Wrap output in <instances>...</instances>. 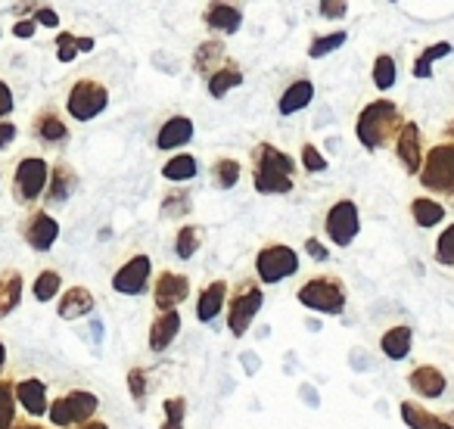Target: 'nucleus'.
I'll use <instances>...</instances> for the list:
<instances>
[{
	"mask_svg": "<svg viewBox=\"0 0 454 429\" xmlns=\"http://www.w3.org/2000/svg\"><path fill=\"white\" fill-rule=\"evenodd\" d=\"M35 28H38V22H35V20H22V22H16V26H13V35H16V38H32Z\"/></svg>",
	"mask_w": 454,
	"mask_h": 429,
	"instance_id": "3c124183",
	"label": "nucleus"
},
{
	"mask_svg": "<svg viewBox=\"0 0 454 429\" xmlns=\"http://www.w3.org/2000/svg\"><path fill=\"white\" fill-rule=\"evenodd\" d=\"M302 168L311 171V175H317V171L327 168V159H324L321 152H317L315 144H305L302 146Z\"/></svg>",
	"mask_w": 454,
	"mask_h": 429,
	"instance_id": "37998d69",
	"label": "nucleus"
},
{
	"mask_svg": "<svg viewBox=\"0 0 454 429\" xmlns=\"http://www.w3.org/2000/svg\"><path fill=\"white\" fill-rule=\"evenodd\" d=\"M190 140H193V121L187 115H171L156 134L159 150H177V146L190 144Z\"/></svg>",
	"mask_w": 454,
	"mask_h": 429,
	"instance_id": "a211bd4d",
	"label": "nucleus"
},
{
	"mask_svg": "<svg viewBox=\"0 0 454 429\" xmlns=\"http://www.w3.org/2000/svg\"><path fill=\"white\" fill-rule=\"evenodd\" d=\"M315 100V84L309 82V78H299V82H293L290 88L280 94V115H296L299 109H305L309 103Z\"/></svg>",
	"mask_w": 454,
	"mask_h": 429,
	"instance_id": "393cba45",
	"label": "nucleus"
},
{
	"mask_svg": "<svg viewBox=\"0 0 454 429\" xmlns=\"http://www.w3.org/2000/svg\"><path fill=\"white\" fill-rule=\"evenodd\" d=\"M196 175H200V162H196V156H187V152L171 156L168 162L162 165L165 181H193Z\"/></svg>",
	"mask_w": 454,
	"mask_h": 429,
	"instance_id": "7c9ffc66",
	"label": "nucleus"
},
{
	"mask_svg": "<svg viewBox=\"0 0 454 429\" xmlns=\"http://www.w3.org/2000/svg\"><path fill=\"white\" fill-rule=\"evenodd\" d=\"M395 78H398L395 59H392L389 53H380V57L373 59V84H377V90H389L392 84H395Z\"/></svg>",
	"mask_w": 454,
	"mask_h": 429,
	"instance_id": "f704fd0d",
	"label": "nucleus"
},
{
	"mask_svg": "<svg viewBox=\"0 0 454 429\" xmlns=\"http://www.w3.org/2000/svg\"><path fill=\"white\" fill-rule=\"evenodd\" d=\"M317 13L327 16V20H340V16L348 13V4L346 0H324L321 7H317Z\"/></svg>",
	"mask_w": 454,
	"mask_h": 429,
	"instance_id": "a18cd8bd",
	"label": "nucleus"
},
{
	"mask_svg": "<svg viewBox=\"0 0 454 429\" xmlns=\"http://www.w3.org/2000/svg\"><path fill=\"white\" fill-rule=\"evenodd\" d=\"M398 410H402V420L408 423L411 429H454V417H451L454 410L448 417H439L417 402H402Z\"/></svg>",
	"mask_w": 454,
	"mask_h": 429,
	"instance_id": "dca6fc26",
	"label": "nucleus"
},
{
	"mask_svg": "<svg viewBox=\"0 0 454 429\" xmlns=\"http://www.w3.org/2000/svg\"><path fill=\"white\" fill-rule=\"evenodd\" d=\"M411 346H414V333H411V327H404V324H398V327H389L383 333V339H380V348H383V355H386V358H392V361L408 358Z\"/></svg>",
	"mask_w": 454,
	"mask_h": 429,
	"instance_id": "a878e982",
	"label": "nucleus"
},
{
	"mask_svg": "<svg viewBox=\"0 0 454 429\" xmlns=\"http://www.w3.org/2000/svg\"><path fill=\"white\" fill-rule=\"evenodd\" d=\"M411 214H414L417 228H435V224L445 222V206L429 199V196H417V199L411 202Z\"/></svg>",
	"mask_w": 454,
	"mask_h": 429,
	"instance_id": "c85d7f7f",
	"label": "nucleus"
},
{
	"mask_svg": "<svg viewBox=\"0 0 454 429\" xmlns=\"http://www.w3.org/2000/svg\"><path fill=\"white\" fill-rule=\"evenodd\" d=\"M206 26L221 35H234L243 26V13L231 4H208L206 7Z\"/></svg>",
	"mask_w": 454,
	"mask_h": 429,
	"instance_id": "5701e85b",
	"label": "nucleus"
},
{
	"mask_svg": "<svg viewBox=\"0 0 454 429\" xmlns=\"http://www.w3.org/2000/svg\"><path fill=\"white\" fill-rule=\"evenodd\" d=\"M75 429H109L106 423H100V420H90V423H84V426H75Z\"/></svg>",
	"mask_w": 454,
	"mask_h": 429,
	"instance_id": "603ef678",
	"label": "nucleus"
},
{
	"mask_svg": "<svg viewBox=\"0 0 454 429\" xmlns=\"http://www.w3.org/2000/svg\"><path fill=\"white\" fill-rule=\"evenodd\" d=\"M190 212V196L187 190H171V196H165L162 214H187Z\"/></svg>",
	"mask_w": 454,
	"mask_h": 429,
	"instance_id": "a19ab883",
	"label": "nucleus"
},
{
	"mask_svg": "<svg viewBox=\"0 0 454 429\" xmlns=\"http://www.w3.org/2000/svg\"><path fill=\"white\" fill-rule=\"evenodd\" d=\"M94 311V292L88 286H72L59 299V317L63 321H78V317H88Z\"/></svg>",
	"mask_w": 454,
	"mask_h": 429,
	"instance_id": "aec40b11",
	"label": "nucleus"
},
{
	"mask_svg": "<svg viewBox=\"0 0 454 429\" xmlns=\"http://www.w3.org/2000/svg\"><path fill=\"white\" fill-rule=\"evenodd\" d=\"M16 426V386L0 379V429Z\"/></svg>",
	"mask_w": 454,
	"mask_h": 429,
	"instance_id": "473e14b6",
	"label": "nucleus"
},
{
	"mask_svg": "<svg viewBox=\"0 0 454 429\" xmlns=\"http://www.w3.org/2000/svg\"><path fill=\"white\" fill-rule=\"evenodd\" d=\"M150 274H153L150 255H134V259H128L125 265L113 274V290L119 292V296H140V292L146 290Z\"/></svg>",
	"mask_w": 454,
	"mask_h": 429,
	"instance_id": "9b49d317",
	"label": "nucleus"
},
{
	"mask_svg": "<svg viewBox=\"0 0 454 429\" xmlns=\"http://www.w3.org/2000/svg\"><path fill=\"white\" fill-rule=\"evenodd\" d=\"M324 230L327 237L336 243V246H348V243L358 237L361 230V214H358V206L352 199H340L330 206L327 218H324Z\"/></svg>",
	"mask_w": 454,
	"mask_h": 429,
	"instance_id": "9d476101",
	"label": "nucleus"
},
{
	"mask_svg": "<svg viewBox=\"0 0 454 429\" xmlns=\"http://www.w3.org/2000/svg\"><path fill=\"white\" fill-rule=\"evenodd\" d=\"M128 389H131V398L137 404L146 398V370H144V367H134V370H128Z\"/></svg>",
	"mask_w": 454,
	"mask_h": 429,
	"instance_id": "79ce46f5",
	"label": "nucleus"
},
{
	"mask_svg": "<svg viewBox=\"0 0 454 429\" xmlns=\"http://www.w3.org/2000/svg\"><path fill=\"white\" fill-rule=\"evenodd\" d=\"M417 177L427 190L454 196V140L435 144L423 159V168Z\"/></svg>",
	"mask_w": 454,
	"mask_h": 429,
	"instance_id": "39448f33",
	"label": "nucleus"
},
{
	"mask_svg": "<svg viewBox=\"0 0 454 429\" xmlns=\"http://www.w3.org/2000/svg\"><path fill=\"white\" fill-rule=\"evenodd\" d=\"M184 414H187V398L175 395L165 402V420L168 423H184Z\"/></svg>",
	"mask_w": 454,
	"mask_h": 429,
	"instance_id": "c03bdc74",
	"label": "nucleus"
},
{
	"mask_svg": "<svg viewBox=\"0 0 454 429\" xmlns=\"http://www.w3.org/2000/svg\"><path fill=\"white\" fill-rule=\"evenodd\" d=\"M59 286H63V277H59L57 271H41L38 280H35V286H32V292H35L38 302H51V299H57Z\"/></svg>",
	"mask_w": 454,
	"mask_h": 429,
	"instance_id": "c9c22d12",
	"label": "nucleus"
},
{
	"mask_svg": "<svg viewBox=\"0 0 454 429\" xmlns=\"http://www.w3.org/2000/svg\"><path fill=\"white\" fill-rule=\"evenodd\" d=\"M395 156H398V162L404 165L408 175H420L427 152H423V137H420L417 121H404L402 134H398V140H395Z\"/></svg>",
	"mask_w": 454,
	"mask_h": 429,
	"instance_id": "ddd939ff",
	"label": "nucleus"
},
{
	"mask_svg": "<svg viewBox=\"0 0 454 429\" xmlns=\"http://www.w3.org/2000/svg\"><path fill=\"white\" fill-rule=\"evenodd\" d=\"M240 175H243V165L237 162V159H218V162L212 165V177H215V183H218L221 190L237 187Z\"/></svg>",
	"mask_w": 454,
	"mask_h": 429,
	"instance_id": "2f4dec72",
	"label": "nucleus"
},
{
	"mask_svg": "<svg viewBox=\"0 0 454 429\" xmlns=\"http://www.w3.org/2000/svg\"><path fill=\"white\" fill-rule=\"evenodd\" d=\"M4 361H7V348H4V342H0V370H4Z\"/></svg>",
	"mask_w": 454,
	"mask_h": 429,
	"instance_id": "6e6d98bb",
	"label": "nucleus"
},
{
	"mask_svg": "<svg viewBox=\"0 0 454 429\" xmlns=\"http://www.w3.org/2000/svg\"><path fill=\"white\" fill-rule=\"evenodd\" d=\"M435 261L445 268H454V224H448L435 240Z\"/></svg>",
	"mask_w": 454,
	"mask_h": 429,
	"instance_id": "58836bf2",
	"label": "nucleus"
},
{
	"mask_svg": "<svg viewBox=\"0 0 454 429\" xmlns=\"http://www.w3.org/2000/svg\"><path fill=\"white\" fill-rule=\"evenodd\" d=\"M227 280H212V284H206V290L200 292V299H196V317H200L202 324H212L215 317L221 315V308H224L227 302Z\"/></svg>",
	"mask_w": 454,
	"mask_h": 429,
	"instance_id": "f3484780",
	"label": "nucleus"
},
{
	"mask_svg": "<svg viewBox=\"0 0 454 429\" xmlns=\"http://www.w3.org/2000/svg\"><path fill=\"white\" fill-rule=\"evenodd\" d=\"M408 386L423 398H442V395H445V389H448V379H445V373H442L439 367L420 364V367H414V370L408 373Z\"/></svg>",
	"mask_w": 454,
	"mask_h": 429,
	"instance_id": "2eb2a0df",
	"label": "nucleus"
},
{
	"mask_svg": "<svg viewBox=\"0 0 454 429\" xmlns=\"http://www.w3.org/2000/svg\"><path fill=\"white\" fill-rule=\"evenodd\" d=\"M78 177L75 171L69 168L66 162H57L51 165V181H47V206H63L66 199L72 196V190H75Z\"/></svg>",
	"mask_w": 454,
	"mask_h": 429,
	"instance_id": "6ab92c4d",
	"label": "nucleus"
},
{
	"mask_svg": "<svg viewBox=\"0 0 454 429\" xmlns=\"http://www.w3.org/2000/svg\"><path fill=\"white\" fill-rule=\"evenodd\" d=\"M32 131L41 144H63V140L69 137V128H66V121L59 119L53 109H41V113L35 115Z\"/></svg>",
	"mask_w": 454,
	"mask_h": 429,
	"instance_id": "b1692460",
	"label": "nucleus"
},
{
	"mask_svg": "<svg viewBox=\"0 0 454 429\" xmlns=\"http://www.w3.org/2000/svg\"><path fill=\"white\" fill-rule=\"evenodd\" d=\"M240 84H243V72H240V66L224 63L218 72H215V75H208V94H212L215 100H221V97H224L227 90L240 88Z\"/></svg>",
	"mask_w": 454,
	"mask_h": 429,
	"instance_id": "c756f323",
	"label": "nucleus"
},
{
	"mask_svg": "<svg viewBox=\"0 0 454 429\" xmlns=\"http://www.w3.org/2000/svg\"><path fill=\"white\" fill-rule=\"evenodd\" d=\"M181 333V315L177 311H162L150 327V348L153 352H165Z\"/></svg>",
	"mask_w": 454,
	"mask_h": 429,
	"instance_id": "4be33fe9",
	"label": "nucleus"
},
{
	"mask_svg": "<svg viewBox=\"0 0 454 429\" xmlns=\"http://www.w3.org/2000/svg\"><path fill=\"white\" fill-rule=\"evenodd\" d=\"M47 181H51V165L38 156H26L20 159L13 171V199L20 206H32L41 193H44Z\"/></svg>",
	"mask_w": 454,
	"mask_h": 429,
	"instance_id": "0eeeda50",
	"label": "nucleus"
},
{
	"mask_svg": "<svg viewBox=\"0 0 454 429\" xmlns=\"http://www.w3.org/2000/svg\"><path fill=\"white\" fill-rule=\"evenodd\" d=\"M221 59H224V41H202L193 53V69L202 75H215L221 69Z\"/></svg>",
	"mask_w": 454,
	"mask_h": 429,
	"instance_id": "cd10ccee",
	"label": "nucleus"
},
{
	"mask_svg": "<svg viewBox=\"0 0 454 429\" xmlns=\"http://www.w3.org/2000/svg\"><path fill=\"white\" fill-rule=\"evenodd\" d=\"M22 290H26V280H22V274L16 268H7L0 274V317H7L20 305Z\"/></svg>",
	"mask_w": 454,
	"mask_h": 429,
	"instance_id": "bb28decb",
	"label": "nucleus"
},
{
	"mask_svg": "<svg viewBox=\"0 0 454 429\" xmlns=\"http://www.w3.org/2000/svg\"><path fill=\"white\" fill-rule=\"evenodd\" d=\"M13 90H10V84L0 78V121H7V115L13 113Z\"/></svg>",
	"mask_w": 454,
	"mask_h": 429,
	"instance_id": "49530a36",
	"label": "nucleus"
},
{
	"mask_svg": "<svg viewBox=\"0 0 454 429\" xmlns=\"http://www.w3.org/2000/svg\"><path fill=\"white\" fill-rule=\"evenodd\" d=\"M305 253H309L315 261H327V255H330L327 246H324L321 240H315V237H309V240H305Z\"/></svg>",
	"mask_w": 454,
	"mask_h": 429,
	"instance_id": "09e8293b",
	"label": "nucleus"
},
{
	"mask_svg": "<svg viewBox=\"0 0 454 429\" xmlns=\"http://www.w3.org/2000/svg\"><path fill=\"white\" fill-rule=\"evenodd\" d=\"M16 134H20V131H16L13 121H10V119H7V121H0V150H7V146L16 140Z\"/></svg>",
	"mask_w": 454,
	"mask_h": 429,
	"instance_id": "8fccbe9b",
	"label": "nucleus"
},
{
	"mask_svg": "<svg viewBox=\"0 0 454 429\" xmlns=\"http://www.w3.org/2000/svg\"><path fill=\"white\" fill-rule=\"evenodd\" d=\"M402 128H404L402 109H398L392 100H386V97L367 103V106L358 113V121H355V134H358L361 146L371 152L380 150V146H386L389 140H398Z\"/></svg>",
	"mask_w": 454,
	"mask_h": 429,
	"instance_id": "f257e3e1",
	"label": "nucleus"
},
{
	"mask_svg": "<svg viewBox=\"0 0 454 429\" xmlns=\"http://www.w3.org/2000/svg\"><path fill=\"white\" fill-rule=\"evenodd\" d=\"M16 402L28 410L32 417L47 414V386L38 377H28L22 383H16Z\"/></svg>",
	"mask_w": 454,
	"mask_h": 429,
	"instance_id": "412c9836",
	"label": "nucleus"
},
{
	"mask_svg": "<svg viewBox=\"0 0 454 429\" xmlns=\"http://www.w3.org/2000/svg\"><path fill=\"white\" fill-rule=\"evenodd\" d=\"M445 137H451V140H454V119L448 121V128H445Z\"/></svg>",
	"mask_w": 454,
	"mask_h": 429,
	"instance_id": "4d7b16f0",
	"label": "nucleus"
},
{
	"mask_svg": "<svg viewBox=\"0 0 454 429\" xmlns=\"http://www.w3.org/2000/svg\"><path fill=\"white\" fill-rule=\"evenodd\" d=\"M159 429H184V423H168V420H165V423H162V426H159Z\"/></svg>",
	"mask_w": 454,
	"mask_h": 429,
	"instance_id": "5fc2aeb1",
	"label": "nucleus"
},
{
	"mask_svg": "<svg viewBox=\"0 0 454 429\" xmlns=\"http://www.w3.org/2000/svg\"><path fill=\"white\" fill-rule=\"evenodd\" d=\"M100 408V398L88 389H72L66 395L53 398L51 408H47V417H51L53 426H63V429H75L90 423V417L97 414Z\"/></svg>",
	"mask_w": 454,
	"mask_h": 429,
	"instance_id": "7ed1b4c3",
	"label": "nucleus"
},
{
	"mask_svg": "<svg viewBox=\"0 0 454 429\" xmlns=\"http://www.w3.org/2000/svg\"><path fill=\"white\" fill-rule=\"evenodd\" d=\"M22 237H26V243L35 253H47V249H53V243L59 240V222L47 212H35V214H28Z\"/></svg>",
	"mask_w": 454,
	"mask_h": 429,
	"instance_id": "4468645a",
	"label": "nucleus"
},
{
	"mask_svg": "<svg viewBox=\"0 0 454 429\" xmlns=\"http://www.w3.org/2000/svg\"><path fill=\"white\" fill-rule=\"evenodd\" d=\"M293 177H296V162L284 150L271 144H259L253 150V183L259 193H290Z\"/></svg>",
	"mask_w": 454,
	"mask_h": 429,
	"instance_id": "f03ea898",
	"label": "nucleus"
},
{
	"mask_svg": "<svg viewBox=\"0 0 454 429\" xmlns=\"http://www.w3.org/2000/svg\"><path fill=\"white\" fill-rule=\"evenodd\" d=\"M82 53V38H75V35L63 32L57 38V59L59 63H72V59Z\"/></svg>",
	"mask_w": 454,
	"mask_h": 429,
	"instance_id": "ea45409f",
	"label": "nucleus"
},
{
	"mask_svg": "<svg viewBox=\"0 0 454 429\" xmlns=\"http://www.w3.org/2000/svg\"><path fill=\"white\" fill-rule=\"evenodd\" d=\"M109 106V90L106 84L94 82V78H78L72 84L69 97H66V109L75 121H90Z\"/></svg>",
	"mask_w": 454,
	"mask_h": 429,
	"instance_id": "423d86ee",
	"label": "nucleus"
},
{
	"mask_svg": "<svg viewBox=\"0 0 454 429\" xmlns=\"http://www.w3.org/2000/svg\"><path fill=\"white\" fill-rule=\"evenodd\" d=\"M200 230L193 228V224H184L181 230H177V240H175V253L177 259H193L196 249H200Z\"/></svg>",
	"mask_w": 454,
	"mask_h": 429,
	"instance_id": "4c0bfd02",
	"label": "nucleus"
},
{
	"mask_svg": "<svg viewBox=\"0 0 454 429\" xmlns=\"http://www.w3.org/2000/svg\"><path fill=\"white\" fill-rule=\"evenodd\" d=\"M262 302H265V292L255 284H243L237 290V296L231 299V305H227V330L234 336H247L255 315L262 311Z\"/></svg>",
	"mask_w": 454,
	"mask_h": 429,
	"instance_id": "1a4fd4ad",
	"label": "nucleus"
},
{
	"mask_svg": "<svg viewBox=\"0 0 454 429\" xmlns=\"http://www.w3.org/2000/svg\"><path fill=\"white\" fill-rule=\"evenodd\" d=\"M448 53H451V44H448V41H439V44L427 47L414 63V78H429L433 75V63L442 57H448Z\"/></svg>",
	"mask_w": 454,
	"mask_h": 429,
	"instance_id": "72a5a7b5",
	"label": "nucleus"
},
{
	"mask_svg": "<svg viewBox=\"0 0 454 429\" xmlns=\"http://www.w3.org/2000/svg\"><path fill=\"white\" fill-rule=\"evenodd\" d=\"M348 41V35L346 32H333V35H321V38H315L309 44V57L311 59H321V57H327V53H333V51H340L342 44Z\"/></svg>",
	"mask_w": 454,
	"mask_h": 429,
	"instance_id": "e433bc0d",
	"label": "nucleus"
},
{
	"mask_svg": "<svg viewBox=\"0 0 454 429\" xmlns=\"http://www.w3.org/2000/svg\"><path fill=\"white\" fill-rule=\"evenodd\" d=\"M13 429H44V426H41V423H16Z\"/></svg>",
	"mask_w": 454,
	"mask_h": 429,
	"instance_id": "864d4df0",
	"label": "nucleus"
},
{
	"mask_svg": "<svg viewBox=\"0 0 454 429\" xmlns=\"http://www.w3.org/2000/svg\"><path fill=\"white\" fill-rule=\"evenodd\" d=\"M346 286H342L340 277H330V274H321V277H311L302 284L299 290V302L311 311H321V315H340L346 308Z\"/></svg>",
	"mask_w": 454,
	"mask_h": 429,
	"instance_id": "20e7f679",
	"label": "nucleus"
},
{
	"mask_svg": "<svg viewBox=\"0 0 454 429\" xmlns=\"http://www.w3.org/2000/svg\"><path fill=\"white\" fill-rule=\"evenodd\" d=\"M35 22L38 26H47V28H57L59 26V16L53 7H38V13H35Z\"/></svg>",
	"mask_w": 454,
	"mask_h": 429,
	"instance_id": "de8ad7c7",
	"label": "nucleus"
},
{
	"mask_svg": "<svg viewBox=\"0 0 454 429\" xmlns=\"http://www.w3.org/2000/svg\"><path fill=\"white\" fill-rule=\"evenodd\" d=\"M299 271V255L296 249L284 246V243H271L255 255V274L262 284H280V280L293 277Z\"/></svg>",
	"mask_w": 454,
	"mask_h": 429,
	"instance_id": "6e6552de",
	"label": "nucleus"
},
{
	"mask_svg": "<svg viewBox=\"0 0 454 429\" xmlns=\"http://www.w3.org/2000/svg\"><path fill=\"white\" fill-rule=\"evenodd\" d=\"M190 296V280L177 271H162L153 284V302L159 311H177V305Z\"/></svg>",
	"mask_w": 454,
	"mask_h": 429,
	"instance_id": "f8f14e48",
	"label": "nucleus"
}]
</instances>
